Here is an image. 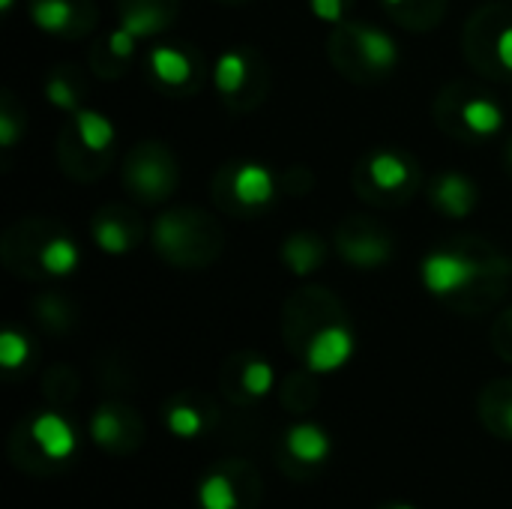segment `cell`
I'll use <instances>...</instances> for the list:
<instances>
[{
    "instance_id": "obj_1",
    "label": "cell",
    "mask_w": 512,
    "mask_h": 509,
    "mask_svg": "<svg viewBox=\"0 0 512 509\" xmlns=\"http://www.w3.org/2000/svg\"><path fill=\"white\" fill-rule=\"evenodd\" d=\"M423 285L459 315H486L504 297L512 279L510 258L489 240L462 234L423 258Z\"/></svg>"
},
{
    "instance_id": "obj_2",
    "label": "cell",
    "mask_w": 512,
    "mask_h": 509,
    "mask_svg": "<svg viewBox=\"0 0 512 509\" xmlns=\"http://www.w3.org/2000/svg\"><path fill=\"white\" fill-rule=\"evenodd\" d=\"M0 258L12 276L48 282L69 276L78 267V246L60 222L27 216L6 228L0 240Z\"/></svg>"
},
{
    "instance_id": "obj_3",
    "label": "cell",
    "mask_w": 512,
    "mask_h": 509,
    "mask_svg": "<svg viewBox=\"0 0 512 509\" xmlns=\"http://www.w3.org/2000/svg\"><path fill=\"white\" fill-rule=\"evenodd\" d=\"M156 255L177 270H207L225 249V231L201 207H171L150 228Z\"/></svg>"
},
{
    "instance_id": "obj_4",
    "label": "cell",
    "mask_w": 512,
    "mask_h": 509,
    "mask_svg": "<svg viewBox=\"0 0 512 509\" xmlns=\"http://www.w3.org/2000/svg\"><path fill=\"white\" fill-rule=\"evenodd\" d=\"M327 57L345 81L372 87L393 75L399 63V45L375 24L339 21L327 36Z\"/></svg>"
},
{
    "instance_id": "obj_5",
    "label": "cell",
    "mask_w": 512,
    "mask_h": 509,
    "mask_svg": "<svg viewBox=\"0 0 512 509\" xmlns=\"http://www.w3.org/2000/svg\"><path fill=\"white\" fill-rule=\"evenodd\" d=\"M351 186L360 201L375 210H399L414 201L423 186V168L414 153L399 147H375L360 156Z\"/></svg>"
},
{
    "instance_id": "obj_6",
    "label": "cell",
    "mask_w": 512,
    "mask_h": 509,
    "mask_svg": "<svg viewBox=\"0 0 512 509\" xmlns=\"http://www.w3.org/2000/svg\"><path fill=\"white\" fill-rule=\"evenodd\" d=\"M432 114L441 132L456 141L474 144L492 138L504 126V108L492 90L480 81H450L432 102Z\"/></svg>"
},
{
    "instance_id": "obj_7",
    "label": "cell",
    "mask_w": 512,
    "mask_h": 509,
    "mask_svg": "<svg viewBox=\"0 0 512 509\" xmlns=\"http://www.w3.org/2000/svg\"><path fill=\"white\" fill-rule=\"evenodd\" d=\"M78 438L60 411H39L21 420L9 435V459L24 474H54L75 456Z\"/></svg>"
},
{
    "instance_id": "obj_8",
    "label": "cell",
    "mask_w": 512,
    "mask_h": 509,
    "mask_svg": "<svg viewBox=\"0 0 512 509\" xmlns=\"http://www.w3.org/2000/svg\"><path fill=\"white\" fill-rule=\"evenodd\" d=\"M336 324H351L348 318V309L345 303L321 288V285H306V288H297L288 300H285V309H282V339L288 345V351L300 360L303 351L330 327Z\"/></svg>"
},
{
    "instance_id": "obj_9",
    "label": "cell",
    "mask_w": 512,
    "mask_h": 509,
    "mask_svg": "<svg viewBox=\"0 0 512 509\" xmlns=\"http://www.w3.org/2000/svg\"><path fill=\"white\" fill-rule=\"evenodd\" d=\"M213 84L228 111L249 114L270 96V63L258 48H228L213 66Z\"/></svg>"
},
{
    "instance_id": "obj_10",
    "label": "cell",
    "mask_w": 512,
    "mask_h": 509,
    "mask_svg": "<svg viewBox=\"0 0 512 509\" xmlns=\"http://www.w3.org/2000/svg\"><path fill=\"white\" fill-rule=\"evenodd\" d=\"M123 189L132 201L144 207H156L168 201L180 183V168L168 144L162 141H138L126 150L120 165Z\"/></svg>"
},
{
    "instance_id": "obj_11",
    "label": "cell",
    "mask_w": 512,
    "mask_h": 509,
    "mask_svg": "<svg viewBox=\"0 0 512 509\" xmlns=\"http://www.w3.org/2000/svg\"><path fill=\"white\" fill-rule=\"evenodd\" d=\"M213 201L222 213L252 219L279 195V177L258 162H228L210 180Z\"/></svg>"
},
{
    "instance_id": "obj_12",
    "label": "cell",
    "mask_w": 512,
    "mask_h": 509,
    "mask_svg": "<svg viewBox=\"0 0 512 509\" xmlns=\"http://www.w3.org/2000/svg\"><path fill=\"white\" fill-rule=\"evenodd\" d=\"M261 501L264 480L246 459H222L198 483L201 509H258Z\"/></svg>"
},
{
    "instance_id": "obj_13",
    "label": "cell",
    "mask_w": 512,
    "mask_h": 509,
    "mask_svg": "<svg viewBox=\"0 0 512 509\" xmlns=\"http://www.w3.org/2000/svg\"><path fill=\"white\" fill-rule=\"evenodd\" d=\"M333 456V438L318 423H294L276 441V465L285 477L306 483L324 471Z\"/></svg>"
},
{
    "instance_id": "obj_14",
    "label": "cell",
    "mask_w": 512,
    "mask_h": 509,
    "mask_svg": "<svg viewBox=\"0 0 512 509\" xmlns=\"http://www.w3.org/2000/svg\"><path fill=\"white\" fill-rule=\"evenodd\" d=\"M336 252L357 270H378L393 258V234L375 216H345L333 234Z\"/></svg>"
},
{
    "instance_id": "obj_15",
    "label": "cell",
    "mask_w": 512,
    "mask_h": 509,
    "mask_svg": "<svg viewBox=\"0 0 512 509\" xmlns=\"http://www.w3.org/2000/svg\"><path fill=\"white\" fill-rule=\"evenodd\" d=\"M216 384H219L222 399H228L231 405H240V408H252L276 387V372L261 354L234 351L231 357L222 360Z\"/></svg>"
},
{
    "instance_id": "obj_16",
    "label": "cell",
    "mask_w": 512,
    "mask_h": 509,
    "mask_svg": "<svg viewBox=\"0 0 512 509\" xmlns=\"http://www.w3.org/2000/svg\"><path fill=\"white\" fill-rule=\"evenodd\" d=\"M90 441L108 456H132L144 447L147 429L132 405L120 399H105L90 414Z\"/></svg>"
},
{
    "instance_id": "obj_17",
    "label": "cell",
    "mask_w": 512,
    "mask_h": 509,
    "mask_svg": "<svg viewBox=\"0 0 512 509\" xmlns=\"http://www.w3.org/2000/svg\"><path fill=\"white\" fill-rule=\"evenodd\" d=\"M27 12L42 33L60 39L90 36L99 24V9L93 0H27Z\"/></svg>"
},
{
    "instance_id": "obj_18",
    "label": "cell",
    "mask_w": 512,
    "mask_h": 509,
    "mask_svg": "<svg viewBox=\"0 0 512 509\" xmlns=\"http://www.w3.org/2000/svg\"><path fill=\"white\" fill-rule=\"evenodd\" d=\"M144 234H147V225H144L141 213L120 201L102 204L90 219V237L108 255L132 252L144 240Z\"/></svg>"
},
{
    "instance_id": "obj_19",
    "label": "cell",
    "mask_w": 512,
    "mask_h": 509,
    "mask_svg": "<svg viewBox=\"0 0 512 509\" xmlns=\"http://www.w3.org/2000/svg\"><path fill=\"white\" fill-rule=\"evenodd\" d=\"M147 72L162 90L180 96L198 93L204 81L201 57L192 48H177V45H156L147 54Z\"/></svg>"
},
{
    "instance_id": "obj_20",
    "label": "cell",
    "mask_w": 512,
    "mask_h": 509,
    "mask_svg": "<svg viewBox=\"0 0 512 509\" xmlns=\"http://www.w3.org/2000/svg\"><path fill=\"white\" fill-rule=\"evenodd\" d=\"M57 162L63 174L75 183H96L102 180L114 165V150H102L81 138V132L72 126V120L57 135Z\"/></svg>"
},
{
    "instance_id": "obj_21",
    "label": "cell",
    "mask_w": 512,
    "mask_h": 509,
    "mask_svg": "<svg viewBox=\"0 0 512 509\" xmlns=\"http://www.w3.org/2000/svg\"><path fill=\"white\" fill-rule=\"evenodd\" d=\"M162 426L180 438V441H192L207 435L210 429H216L219 423V408L210 396L198 393V390H183L174 393L171 399H165L162 405Z\"/></svg>"
},
{
    "instance_id": "obj_22",
    "label": "cell",
    "mask_w": 512,
    "mask_h": 509,
    "mask_svg": "<svg viewBox=\"0 0 512 509\" xmlns=\"http://www.w3.org/2000/svg\"><path fill=\"white\" fill-rule=\"evenodd\" d=\"M429 204L447 219H465L480 204V186L462 171H441L429 183Z\"/></svg>"
},
{
    "instance_id": "obj_23",
    "label": "cell",
    "mask_w": 512,
    "mask_h": 509,
    "mask_svg": "<svg viewBox=\"0 0 512 509\" xmlns=\"http://www.w3.org/2000/svg\"><path fill=\"white\" fill-rule=\"evenodd\" d=\"M177 12H180V0H117L120 27H126L138 39L168 30Z\"/></svg>"
},
{
    "instance_id": "obj_24",
    "label": "cell",
    "mask_w": 512,
    "mask_h": 509,
    "mask_svg": "<svg viewBox=\"0 0 512 509\" xmlns=\"http://www.w3.org/2000/svg\"><path fill=\"white\" fill-rule=\"evenodd\" d=\"M354 354V330L351 324H336L330 330H324L300 357V363L306 369H312L315 375H330L336 369H342Z\"/></svg>"
},
{
    "instance_id": "obj_25",
    "label": "cell",
    "mask_w": 512,
    "mask_h": 509,
    "mask_svg": "<svg viewBox=\"0 0 512 509\" xmlns=\"http://www.w3.org/2000/svg\"><path fill=\"white\" fill-rule=\"evenodd\" d=\"M477 417L489 435L512 444V378L489 381L477 399Z\"/></svg>"
},
{
    "instance_id": "obj_26",
    "label": "cell",
    "mask_w": 512,
    "mask_h": 509,
    "mask_svg": "<svg viewBox=\"0 0 512 509\" xmlns=\"http://www.w3.org/2000/svg\"><path fill=\"white\" fill-rule=\"evenodd\" d=\"M135 42L138 36H132L126 27H117L114 33L102 36L93 48H90V72L102 81H114L126 72L132 54H135Z\"/></svg>"
},
{
    "instance_id": "obj_27",
    "label": "cell",
    "mask_w": 512,
    "mask_h": 509,
    "mask_svg": "<svg viewBox=\"0 0 512 509\" xmlns=\"http://www.w3.org/2000/svg\"><path fill=\"white\" fill-rule=\"evenodd\" d=\"M279 258L294 276H312L327 264V243L315 231H294L282 240Z\"/></svg>"
},
{
    "instance_id": "obj_28",
    "label": "cell",
    "mask_w": 512,
    "mask_h": 509,
    "mask_svg": "<svg viewBox=\"0 0 512 509\" xmlns=\"http://www.w3.org/2000/svg\"><path fill=\"white\" fill-rule=\"evenodd\" d=\"M42 90L54 108L75 114V111H81V102L87 96V75L75 63H60L45 75Z\"/></svg>"
},
{
    "instance_id": "obj_29",
    "label": "cell",
    "mask_w": 512,
    "mask_h": 509,
    "mask_svg": "<svg viewBox=\"0 0 512 509\" xmlns=\"http://www.w3.org/2000/svg\"><path fill=\"white\" fill-rule=\"evenodd\" d=\"M33 318L51 336H66L78 324V306L60 291H45L33 297Z\"/></svg>"
},
{
    "instance_id": "obj_30",
    "label": "cell",
    "mask_w": 512,
    "mask_h": 509,
    "mask_svg": "<svg viewBox=\"0 0 512 509\" xmlns=\"http://www.w3.org/2000/svg\"><path fill=\"white\" fill-rule=\"evenodd\" d=\"M390 18L414 33L435 30L447 15V0H384Z\"/></svg>"
},
{
    "instance_id": "obj_31",
    "label": "cell",
    "mask_w": 512,
    "mask_h": 509,
    "mask_svg": "<svg viewBox=\"0 0 512 509\" xmlns=\"http://www.w3.org/2000/svg\"><path fill=\"white\" fill-rule=\"evenodd\" d=\"M321 399V387H318V375L312 369H300V372H291L285 375V381L279 384V405L288 411V414H309Z\"/></svg>"
},
{
    "instance_id": "obj_32",
    "label": "cell",
    "mask_w": 512,
    "mask_h": 509,
    "mask_svg": "<svg viewBox=\"0 0 512 509\" xmlns=\"http://www.w3.org/2000/svg\"><path fill=\"white\" fill-rule=\"evenodd\" d=\"M78 390H81V378H78V372L72 366L54 363V366L45 369V375H42V396L54 408H63V405L75 402Z\"/></svg>"
},
{
    "instance_id": "obj_33",
    "label": "cell",
    "mask_w": 512,
    "mask_h": 509,
    "mask_svg": "<svg viewBox=\"0 0 512 509\" xmlns=\"http://www.w3.org/2000/svg\"><path fill=\"white\" fill-rule=\"evenodd\" d=\"M27 129V114L21 108V102L15 99L12 90L0 93V144L3 150H12L18 144V138Z\"/></svg>"
},
{
    "instance_id": "obj_34",
    "label": "cell",
    "mask_w": 512,
    "mask_h": 509,
    "mask_svg": "<svg viewBox=\"0 0 512 509\" xmlns=\"http://www.w3.org/2000/svg\"><path fill=\"white\" fill-rule=\"evenodd\" d=\"M33 357V345L24 333L18 330H3L0 333V366L6 372H15V369H24Z\"/></svg>"
},
{
    "instance_id": "obj_35",
    "label": "cell",
    "mask_w": 512,
    "mask_h": 509,
    "mask_svg": "<svg viewBox=\"0 0 512 509\" xmlns=\"http://www.w3.org/2000/svg\"><path fill=\"white\" fill-rule=\"evenodd\" d=\"M492 348L504 363L512 366V306L504 309L492 324Z\"/></svg>"
},
{
    "instance_id": "obj_36",
    "label": "cell",
    "mask_w": 512,
    "mask_h": 509,
    "mask_svg": "<svg viewBox=\"0 0 512 509\" xmlns=\"http://www.w3.org/2000/svg\"><path fill=\"white\" fill-rule=\"evenodd\" d=\"M312 186H315V177H312V171H306V168H288L282 177H279V192H285V195H294V198H300V195H306V192H312Z\"/></svg>"
},
{
    "instance_id": "obj_37",
    "label": "cell",
    "mask_w": 512,
    "mask_h": 509,
    "mask_svg": "<svg viewBox=\"0 0 512 509\" xmlns=\"http://www.w3.org/2000/svg\"><path fill=\"white\" fill-rule=\"evenodd\" d=\"M351 6H354V0H309L312 15L318 21H327V24H339Z\"/></svg>"
},
{
    "instance_id": "obj_38",
    "label": "cell",
    "mask_w": 512,
    "mask_h": 509,
    "mask_svg": "<svg viewBox=\"0 0 512 509\" xmlns=\"http://www.w3.org/2000/svg\"><path fill=\"white\" fill-rule=\"evenodd\" d=\"M378 509H417V507H411V504H402V501H390V504H381Z\"/></svg>"
},
{
    "instance_id": "obj_39",
    "label": "cell",
    "mask_w": 512,
    "mask_h": 509,
    "mask_svg": "<svg viewBox=\"0 0 512 509\" xmlns=\"http://www.w3.org/2000/svg\"><path fill=\"white\" fill-rule=\"evenodd\" d=\"M504 159H507V165H510V171H512V141L507 144V150H504Z\"/></svg>"
},
{
    "instance_id": "obj_40",
    "label": "cell",
    "mask_w": 512,
    "mask_h": 509,
    "mask_svg": "<svg viewBox=\"0 0 512 509\" xmlns=\"http://www.w3.org/2000/svg\"><path fill=\"white\" fill-rule=\"evenodd\" d=\"M216 3H222V6H240V3H246V0H216Z\"/></svg>"
},
{
    "instance_id": "obj_41",
    "label": "cell",
    "mask_w": 512,
    "mask_h": 509,
    "mask_svg": "<svg viewBox=\"0 0 512 509\" xmlns=\"http://www.w3.org/2000/svg\"><path fill=\"white\" fill-rule=\"evenodd\" d=\"M12 6V0H0V9H9Z\"/></svg>"
},
{
    "instance_id": "obj_42",
    "label": "cell",
    "mask_w": 512,
    "mask_h": 509,
    "mask_svg": "<svg viewBox=\"0 0 512 509\" xmlns=\"http://www.w3.org/2000/svg\"><path fill=\"white\" fill-rule=\"evenodd\" d=\"M510 267H512V258H510Z\"/></svg>"
},
{
    "instance_id": "obj_43",
    "label": "cell",
    "mask_w": 512,
    "mask_h": 509,
    "mask_svg": "<svg viewBox=\"0 0 512 509\" xmlns=\"http://www.w3.org/2000/svg\"><path fill=\"white\" fill-rule=\"evenodd\" d=\"M510 84H512V81H510ZM510 96H512V93H510Z\"/></svg>"
}]
</instances>
